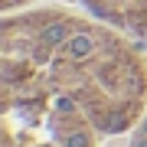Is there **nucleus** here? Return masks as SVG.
<instances>
[{
  "mask_svg": "<svg viewBox=\"0 0 147 147\" xmlns=\"http://www.w3.org/2000/svg\"><path fill=\"white\" fill-rule=\"evenodd\" d=\"M69 36H72V33H69L65 23H49V26H42V30H39V42H42V46H49V49L62 46Z\"/></svg>",
  "mask_w": 147,
  "mask_h": 147,
  "instance_id": "nucleus-2",
  "label": "nucleus"
},
{
  "mask_svg": "<svg viewBox=\"0 0 147 147\" xmlns=\"http://www.w3.org/2000/svg\"><path fill=\"white\" fill-rule=\"evenodd\" d=\"M95 49H98V42H95V36H88V33H72L65 42H62V53L69 62H85V59L95 56Z\"/></svg>",
  "mask_w": 147,
  "mask_h": 147,
  "instance_id": "nucleus-1",
  "label": "nucleus"
},
{
  "mask_svg": "<svg viewBox=\"0 0 147 147\" xmlns=\"http://www.w3.org/2000/svg\"><path fill=\"white\" fill-rule=\"evenodd\" d=\"M62 147H92V137L88 131H69L62 134Z\"/></svg>",
  "mask_w": 147,
  "mask_h": 147,
  "instance_id": "nucleus-3",
  "label": "nucleus"
},
{
  "mask_svg": "<svg viewBox=\"0 0 147 147\" xmlns=\"http://www.w3.org/2000/svg\"><path fill=\"white\" fill-rule=\"evenodd\" d=\"M134 147H147V137H141V141H137V144H134Z\"/></svg>",
  "mask_w": 147,
  "mask_h": 147,
  "instance_id": "nucleus-4",
  "label": "nucleus"
}]
</instances>
